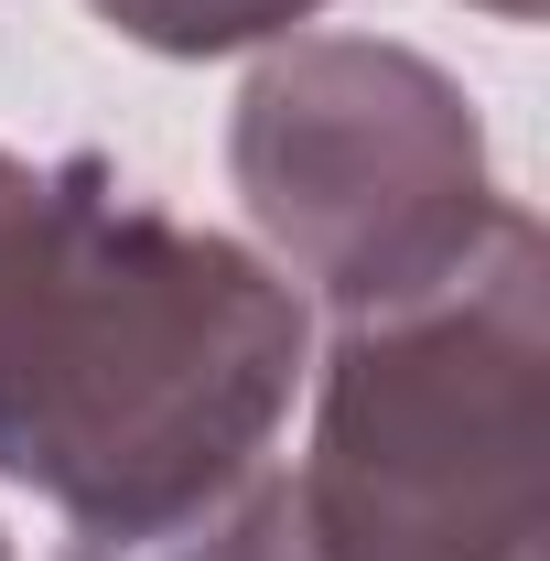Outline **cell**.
Returning <instances> with one entry per match:
<instances>
[{"label":"cell","mask_w":550,"mask_h":561,"mask_svg":"<svg viewBox=\"0 0 550 561\" xmlns=\"http://www.w3.org/2000/svg\"><path fill=\"white\" fill-rule=\"evenodd\" d=\"M119 44L140 55H173V66H206V55H249V44H280L302 33L324 0H87Z\"/></svg>","instance_id":"obj_5"},{"label":"cell","mask_w":550,"mask_h":561,"mask_svg":"<svg viewBox=\"0 0 550 561\" xmlns=\"http://www.w3.org/2000/svg\"><path fill=\"white\" fill-rule=\"evenodd\" d=\"M0 561H11V529H0Z\"/></svg>","instance_id":"obj_7"},{"label":"cell","mask_w":550,"mask_h":561,"mask_svg":"<svg viewBox=\"0 0 550 561\" xmlns=\"http://www.w3.org/2000/svg\"><path fill=\"white\" fill-rule=\"evenodd\" d=\"M475 11H496V22H540L550 0H475Z\"/></svg>","instance_id":"obj_6"},{"label":"cell","mask_w":550,"mask_h":561,"mask_svg":"<svg viewBox=\"0 0 550 561\" xmlns=\"http://www.w3.org/2000/svg\"><path fill=\"white\" fill-rule=\"evenodd\" d=\"M55 561H313L302 540V496L271 454L216 476L184 507H151V518H87Z\"/></svg>","instance_id":"obj_4"},{"label":"cell","mask_w":550,"mask_h":561,"mask_svg":"<svg viewBox=\"0 0 550 561\" xmlns=\"http://www.w3.org/2000/svg\"><path fill=\"white\" fill-rule=\"evenodd\" d=\"M313 367L302 291L108 151H0V476L87 518H151L271 454Z\"/></svg>","instance_id":"obj_1"},{"label":"cell","mask_w":550,"mask_h":561,"mask_svg":"<svg viewBox=\"0 0 550 561\" xmlns=\"http://www.w3.org/2000/svg\"><path fill=\"white\" fill-rule=\"evenodd\" d=\"M227 184L335 324L443 291L507 216L475 98L389 33H280L227 108Z\"/></svg>","instance_id":"obj_3"},{"label":"cell","mask_w":550,"mask_h":561,"mask_svg":"<svg viewBox=\"0 0 550 561\" xmlns=\"http://www.w3.org/2000/svg\"><path fill=\"white\" fill-rule=\"evenodd\" d=\"M291 496L313 561H550V238L529 206L443 291L335 324Z\"/></svg>","instance_id":"obj_2"}]
</instances>
